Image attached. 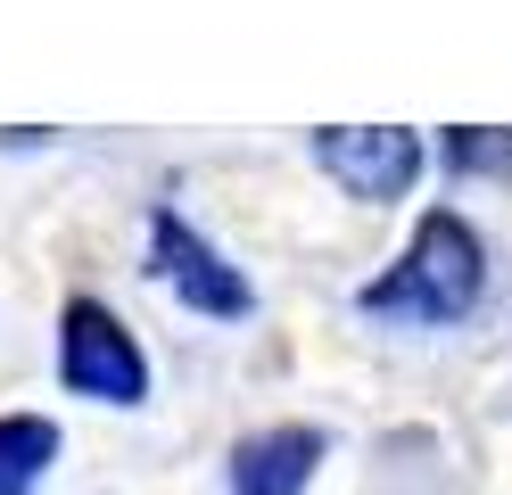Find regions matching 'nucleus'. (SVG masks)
Segmentation results:
<instances>
[{
    "label": "nucleus",
    "instance_id": "3",
    "mask_svg": "<svg viewBox=\"0 0 512 495\" xmlns=\"http://www.w3.org/2000/svg\"><path fill=\"white\" fill-rule=\"evenodd\" d=\"M149 281L166 289L182 314H199V322H248V314H256L248 273H240V264L223 256L190 215H174V207L149 215Z\"/></svg>",
    "mask_w": 512,
    "mask_h": 495
},
{
    "label": "nucleus",
    "instance_id": "6",
    "mask_svg": "<svg viewBox=\"0 0 512 495\" xmlns=\"http://www.w3.org/2000/svg\"><path fill=\"white\" fill-rule=\"evenodd\" d=\"M50 462H58V421L0 413V495H34Z\"/></svg>",
    "mask_w": 512,
    "mask_h": 495
},
{
    "label": "nucleus",
    "instance_id": "2",
    "mask_svg": "<svg viewBox=\"0 0 512 495\" xmlns=\"http://www.w3.org/2000/svg\"><path fill=\"white\" fill-rule=\"evenodd\" d=\"M58 388L116 405V413L149 405V355L124 330V314H108V297H67L58 306Z\"/></svg>",
    "mask_w": 512,
    "mask_h": 495
},
{
    "label": "nucleus",
    "instance_id": "7",
    "mask_svg": "<svg viewBox=\"0 0 512 495\" xmlns=\"http://www.w3.org/2000/svg\"><path fill=\"white\" fill-rule=\"evenodd\" d=\"M438 157L463 182H512V132H496V124H446Z\"/></svg>",
    "mask_w": 512,
    "mask_h": 495
},
{
    "label": "nucleus",
    "instance_id": "4",
    "mask_svg": "<svg viewBox=\"0 0 512 495\" xmlns=\"http://www.w3.org/2000/svg\"><path fill=\"white\" fill-rule=\"evenodd\" d=\"M306 157L323 165L347 198H364V207L405 198L413 182H422V165H430V149H422L413 124H314L306 132Z\"/></svg>",
    "mask_w": 512,
    "mask_h": 495
},
{
    "label": "nucleus",
    "instance_id": "5",
    "mask_svg": "<svg viewBox=\"0 0 512 495\" xmlns=\"http://www.w3.org/2000/svg\"><path fill=\"white\" fill-rule=\"evenodd\" d=\"M331 438L306 421H273V429H248V438L232 446V462H223V487L232 495H306L314 471H323Z\"/></svg>",
    "mask_w": 512,
    "mask_h": 495
},
{
    "label": "nucleus",
    "instance_id": "1",
    "mask_svg": "<svg viewBox=\"0 0 512 495\" xmlns=\"http://www.w3.org/2000/svg\"><path fill=\"white\" fill-rule=\"evenodd\" d=\"M479 297H488V240L471 231V215L455 207H430L413 223L405 256L389 264L380 281H364L347 306L364 322H413V330H455L479 314Z\"/></svg>",
    "mask_w": 512,
    "mask_h": 495
}]
</instances>
